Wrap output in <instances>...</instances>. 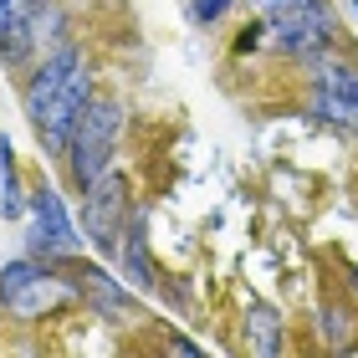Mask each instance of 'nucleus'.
<instances>
[{"instance_id":"nucleus-1","label":"nucleus","mask_w":358,"mask_h":358,"mask_svg":"<svg viewBox=\"0 0 358 358\" xmlns=\"http://www.w3.org/2000/svg\"><path fill=\"white\" fill-rule=\"evenodd\" d=\"M118 128H123V103H118V97H97V103H87L83 118H77L67 154H72V179L83 189L92 185L97 174H108L113 149H118Z\"/></svg>"},{"instance_id":"nucleus-2","label":"nucleus","mask_w":358,"mask_h":358,"mask_svg":"<svg viewBox=\"0 0 358 358\" xmlns=\"http://www.w3.org/2000/svg\"><path fill=\"white\" fill-rule=\"evenodd\" d=\"M266 26L282 52H297V57H313L322 52L333 36H338V21L322 0H271L266 10Z\"/></svg>"},{"instance_id":"nucleus-3","label":"nucleus","mask_w":358,"mask_h":358,"mask_svg":"<svg viewBox=\"0 0 358 358\" xmlns=\"http://www.w3.org/2000/svg\"><path fill=\"white\" fill-rule=\"evenodd\" d=\"M72 292L57 282V276H46L36 262H10L6 271H0V302L10 307V313H21V317H36L46 313V307H57V302H67Z\"/></svg>"},{"instance_id":"nucleus-4","label":"nucleus","mask_w":358,"mask_h":358,"mask_svg":"<svg viewBox=\"0 0 358 358\" xmlns=\"http://www.w3.org/2000/svg\"><path fill=\"white\" fill-rule=\"evenodd\" d=\"M87 103H92V83H87V72L77 67L67 83L57 87V97L41 108V118H36V128H41V143L52 154H62L72 143V128H77V118L87 113Z\"/></svg>"},{"instance_id":"nucleus-5","label":"nucleus","mask_w":358,"mask_h":358,"mask_svg":"<svg viewBox=\"0 0 358 358\" xmlns=\"http://www.w3.org/2000/svg\"><path fill=\"white\" fill-rule=\"evenodd\" d=\"M31 251L36 256H72L77 251V231L67 220V205L52 189L31 194Z\"/></svg>"},{"instance_id":"nucleus-6","label":"nucleus","mask_w":358,"mask_h":358,"mask_svg":"<svg viewBox=\"0 0 358 358\" xmlns=\"http://www.w3.org/2000/svg\"><path fill=\"white\" fill-rule=\"evenodd\" d=\"M41 26H46V0H0V57L10 62H26L31 46L41 41Z\"/></svg>"},{"instance_id":"nucleus-7","label":"nucleus","mask_w":358,"mask_h":358,"mask_svg":"<svg viewBox=\"0 0 358 358\" xmlns=\"http://www.w3.org/2000/svg\"><path fill=\"white\" fill-rule=\"evenodd\" d=\"M118 215H123V174H97L87 185V236L92 246L113 251V241H118Z\"/></svg>"},{"instance_id":"nucleus-8","label":"nucleus","mask_w":358,"mask_h":358,"mask_svg":"<svg viewBox=\"0 0 358 358\" xmlns=\"http://www.w3.org/2000/svg\"><path fill=\"white\" fill-rule=\"evenodd\" d=\"M77 67H83V57H77V46H62V52H52V57L41 62V72L31 77V87H26V113H31V123L41 118V108L52 103V97H57V87L67 83V77H72Z\"/></svg>"},{"instance_id":"nucleus-9","label":"nucleus","mask_w":358,"mask_h":358,"mask_svg":"<svg viewBox=\"0 0 358 358\" xmlns=\"http://www.w3.org/2000/svg\"><path fill=\"white\" fill-rule=\"evenodd\" d=\"M26 210H31V200L21 194V185H15V154H10V143L0 138V215L21 220Z\"/></svg>"},{"instance_id":"nucleus-10","label":"nucleus","mask_w":358,"mask_h":358,"mask_svg":"<svg viewBox=\"0 0 358 358\" xmlns=\"http://www.w3.org/2000/svg\"><path fill=\"white\" fill-rule=\"evenodd\" d=\"M246 333H251V348L266 353V358L282 348V322H276V313H271L266 302H256L251 313H246Z\"/></svg>"},{"instance_id":"nucleus-11","label":"nucleus","mask_w":358,"mask_h":358,"mask_svg":"<svg viewBox=\"0 0 358 358\" xmlns=\"http://www.w3.org/2000/svg\"><path fill=\"white\" fill-rule=\"evenodd\" d=\"M313 113L322 123H333V128H353V134H358V103H353V97H338L328 87H317L313 92Z\"/></svg>"},{"instance_id":"nucleus-12","label":"nucleus","mask_w":358,"mask_h":358,"mask_svg":"<svg viewBox=\"0 0 358 358\" xmlns=\"http://www.w3.org/2000/svg\"><path fill=\"white\" fill-rule=\"evenodd\" d=\"M317 87H328V92L358 103V67H348V62H322V67H317Z\"/></svg>"},{"instance_id":"nucleus-13","label":"nucleus","mask_w":358,"mask_h":358,"mask_svg":"<svg viewBox=\"0 0 358 358\" xmlns=\"http://www.w3.org/2000/svg\"><path fill=\"white\" fill-rule=\"evenodd\" d=\"M123 271L134 276L138 287H154V266H149V251H143L138 236H128V246H123Z\"/></svg>"},{"instance_id":"nucleus-14","label":"nucleus","mask_w":358,"mask_h":358,"mask_svg":"<svg viewBox=\"0 0 358 358\" xmlns=\"http://www.w3.org/2000/svg\"><path fill=\"white\" fill-rule=\"evenodd\" d=\"M322 338H328V343L333 348H348V313H343V307H322Z\"/></svg>"},{"instance_id":"nucleus-15","label":"nucleus","mask_w":358,"mask_h":358,"mask_svg":"<svg viewBox=\"0 0 358 358\" xmlns=\"http://www.w3.org/2000/svg\"><path fill=\"white\" fill-rule=\"evenodd\" d=\"M83 292H92V297L103 302V307H123V292L113 287L103 271H87V276H83Z\"/></svg>"},{"instance_id":"nucleus-16","label":"nucleus","mask_w":358,"mask_h":358,"mask_svg":"<svg viewBox=\"0 0 358 358\" xmlns=\"http://www.w3.org/2000/svg\"><path fill=\"white\" fill-rule=\"evenodd\" d=\"M189 10H194V21H220V15L231 10V0H194Z\"/></svg>"},{"instance_id":"nucleus-17","label":"nucleus","mask_w":358,"mask_h":358,"mask_svg":"<svg viewBox=\"0 0 358 358\" xmlns=\"http://www.w3.org/2000/svg\"><path fill=\"white\" fill-rule=\"evenodd\" d=\"M353 282H358V276H353Z\"/></svg>"},{"instance_id":"nucleus-18","label":"nucleus","mask_w":358,"mask_h":358,"mask_svg":"<svg viewBox=\"0 0 358 358\" xmlns=\"http://www.w3.org/2000/svg\"><path fill=\"white\" fill-rule=\"evenodd\" d=\"M266 6H271V0H266Z\"/></svg>"}]
</instances>
